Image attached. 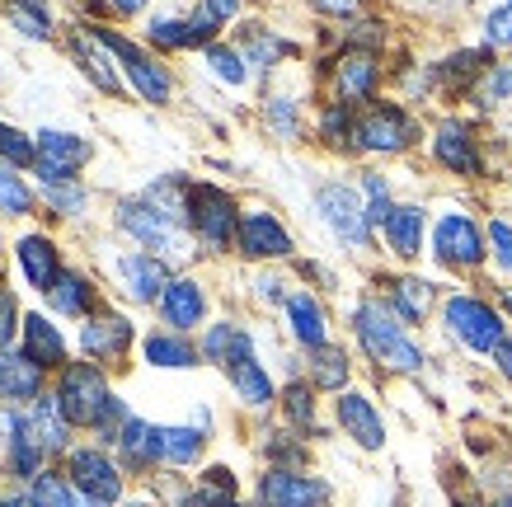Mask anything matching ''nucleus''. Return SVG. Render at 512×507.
Segmentation results:
<instances>
[{
  "mask_svg": "<svg viewBox=\"0 0 512 507\" xmlns=\"http://www.w3.org/2000/svg\"><path fill=\"white\" fill-rule=\"evenodd\" d=\"M118 226L127 235H137L146 249L156 254H170V259H184L188 254V235H184V221L170 212H160L151 198H132L118 207Z\"/></svg>",
  "mask_w": 512,
  "mask_h": 507,
  "instance_id": "nucleus-3",
  "label": "nucleus"
},
{
  "mask_svg": "<svg viewBox=\"0 0 512 507\" xmlns=\"http://www.w3.org/2000/svg\"><path fill=\"white\" fill-rule=\"evenodd\" d=\"M217 29H221V19L198 10L193 19H156V24H151V43L156 47H202L217 38Z\"/></svg>",
  "mask_w": 512,
  "mask_h": 507,
  "instance_id": "nucleus-18",
  "label": "nucleus"
},
{
  "mask_svg": "<svg viewBox=\"0 0 512 507\" xmlns=\"http://www.w3.org/2000/svg\"><path fill=\"white\" fill-rule=\"evenodd\" d=\"M132 507H146V503H132Z\"/></svg>",
  "mask_w": 512,
  "mask_h": 507,
  "instance_id": "nucleus-59",
  "label": "nucleus"
},
{
  "mask_svg": "<svg viewBox=\"0 0 512 507\" xmlns=\"http://www.w3.org/2000/svg\"><path fill=\"white\" fill-rule=\"evenodd\" d=\"M109 381H104V371L94 367V362H71L62 371V385H57V404H62V414L71 428H99V418L109 409Z\"/></svg>",
  "mask_w": 512,
  "mask_h": 507,
  "instance_id": "nucleus-2",
  "label": "nucleus"
},
{
  "mask_svg": "<svg viewBox=\"0 0 512 507\" xmlns=\"http://www.w3.org/2000/svg\"><path fill=\"white\" fill-rule=\"evenodd\" d=\"M259 287H264V296H268V301H278V296H282V282H278V277H264Z\"/></svg>",
  "mask_w": 512,
  "mask_h": 507,
  "instance_id": "nucleus-54",
  "label": "nucleus"
},
{
  "mask_svg": "<svg viewBox=\"0 0 512 507\" xmlns=\"http://www.w3.org/2000/svg\"><path fill=\"white\" fill-rule=\"evenodd\" d=\"M329 498L325 479L311 475H292V470H268L259 484V503L264 507H315Z\"/></svg>",
  "mask_w": 512,
  "mask_h": 507,
  "instance_id": "nucleus-13",
  "label": "nucleus"
},
{
  "mask_svg": "<svg viewBox=\"0 0 512 507\" xmlns=\"http://www.w3.org/2000/svg\"><path fill=\"white\" fill-rule=\"evenodd\" d=\"M43 390V367L29 353H10L0 348V395L10 404H33Z\"/></svg>",
  "mask_w": 512,
  "mask_h": 507,
  "instance_id": "nucleus-15",
  "label": "nucleus"
},
{
  "mask_svg": "<svg viewBox=\"0 0 512 507\" xmlns=\"http://www.w3.org/2000/svg\"><path fill=\"white\" fill-rule=\"evenodd\" d=\"M0 155L10 165H38V146H33L24 132H15L10 123H0Z\"/></svg>",
  "mask_w": 512,
  "mask_h": 507,
  "instance_id": "nucleus-41",
  "label": "nucleus"
},
{
  "mask_svg": "<svg viewBox=\"0 0 512 507\" xmlns=\"http://www.w3.org/2000/svg\"><path fill=\"white\" fill-rule=\"evenodd\" d=\"M494 362H498V371H503V376H508V381H512V338H503V343H498Z\"/></svg>",
  "mask_w": 512,
  "mask_h": 507,
  "instance_id": "nucleus-52",
  "label": "nucleus"
},
{
  "mask_svg": "<svg viewBox=\"0 0 512 507\" xmlns=\"http://www.w3.org/2000/svg\"><path fill=\"white\" fill-rule=\"evenodd\" d=\"M5 15L24 38H47L52 33V19H47L43 0H5Z\"/></svg>",
  "mask_w": 512,
  "mask_h": 507,
  "instance_id": "nucleus-35",
  "label": "nucleus"
},
{
  "mask_svg": "<svg viewBox=\"0 0 512 507\" xmlns=\"http://www.w3.org/2000/svg\"><path fill=\"white\" fill-rule=\"evenodd\" d=\"M217 507H245V503H235V498H217Z\"/></svg>",
  "mask_w": 512,
  "mask_h": 507,
  "instance_id": "nucleus-56",
  "label": "nucleus"
},
{
  "mask_svg": "<svg viewBox=\"0 0 512 507\" xmlns=\"http://www.w3.org/2000/svg\"><path fill=\"white\" fill-rule=\"evenodd\" d=\"M484 33H489V43H494V47H512V0H503L494 15H489Z\"/></svg>",
  "mask_w": 512,
  "mask_h": 507,
  "instance_id": "nucleus-45",
  "label": "nucleus"
},
{
  "mask_svg": "<svg viewBox=\"0 0 512 507\" xmlns=\"http://www.w3.org/2000/svg\"><path fill=\"white\" fill-rule=\"evenodd\" d=\"M480 99L484 104H498V99H512V62L498 66V71H489L480 85Z\"/></svg>",
  "mask_w": 512,
  "mask_h": 507,
  "instance_id": "nucleus-44",
  "label": "nucleus"
},
{
  "mask_svg": "<svg viewBox=\"0 0 512 507\" xmlns=\"http://www.w3.org/2000/svg\"><path fill=\"white\" fill-rule=\"evenodd\" d=\"M437 160L447 169H456V174H480V151H475V141H470V132L461 123H442L437 127V141H433Z\"/></svg>",
  "mask_w": 512,
  "mask_h": 507,
  "instance_id": "nucleus-22",
  "label": "nucleus"
},
{
  "mask_svg": "<svg viewBox=\"0 0 512 507\" xmlns=\"http://www.w3.org/2000/svg\"><path fill=\"white\" fill-rule=\"evenodd\" d=\"M287 414L296 428H315V390L311 385H292L287 390Z\"/></svg>",
  "mask_w": 512,
  "mask_h": 507,
  "instance_id": "nucleus-43",
  "label": "nucleus"
},
{
  "mask_svg": "<svg viewBox=\"0 0 512 507\" xmlns=\"http://www.w3.org/2000/svg\"><path fill=\"white\" fill-rule=\"evenodd\" d=\"M207 62H212V71H217L226 85H245V76H249L245 52H235V47H212V52H207Z\"/></svg>",
  "mask_w": 512,
  "mask_h": 507,
  "instance_id": "nucleus-40",
  "label": "nucleus"
},
{
  "mask_svg": "<svg viewBox=\"0 0 512 507\" xmlns=\"http://www.w3.org/2000/svg\"><path fill=\"white\" fill-rule=\"evenodd\" d=\"M287 320H292V334L306 343V348H325V310H320V301H315L311 292H296L287 296Z\"/></svg>",
  "mask_w": 512,
  "mask_h": 507,
  "instance_id": "nucleus-25",
  "label": "nucleus"
},
{
  "mask_svg": "<svg viewBox=\"0 0 512 507\" xmlns=\"http://www.w3.org/2000/svg\"><path fill=\"white\" fill-rule=\"evenodd\" d=\"M43 198L57 207L62 216H76L85 212V188L76 184V179H57V184H43Z\"/></svg>",
  "mask_w": 512,
  "mask_h": 507,
  "instance_id": "nucleus-39",
  "label": "nucleus"
},
{
  "mask_svg": "<svg viewBox=\"0 0 512 507\" xmlns=\"http://www.w3.org/2000/svg\"><path fill=\"white\" fill-rule=\"evenodd\" d=\"M315 5H320V10H329V15H353L362 0H315Z\"/></svg>",
  "mask_w": 512,
  "mask_h": 507,
  "instance_id": "nucleus-51",
  "label": "nucleus"
},
{
  "mask_svg": "<svg viewBox=\"0 0 512 507\" xmlns=\"http://www.w3.org/2000/svg\"><path fill=\"white\" fill-rule=\"evenodd\" d=\"M10 428L15 432H24L38 451H66V437H71V423H66V414H62V404H57V395L52 400H33V409L29 414H10Z\"/></svg>",
  "mask_w": 512,
  "mask_h": 507,
  "instance_id": "nucleus-12",
  "label": "nucleus"
},
{
  "mask_svg": "<svg viewBox=\"0 0 512 507\" xmlns=\"http://www.w3.org/2000/svg\"><path fill=\"white\" fill-rule=\"evenodd\" d=\"M353 324H357V338L362 348L372 357L376 367H390V371H419L423 367V353L409 343L404 324L395 320V310L381 306V301H362L353 310Z\"/></svg>",
  "mask_w": 512,
  "mask_h": 507,
  "instance_id": "nucleus-1",
  "label": "nucleus"
},
{
  "mask_svg": "<svg viewBox=\"0 0 512 507\" xmlns=\"http://www.w3.org/2000/svg\"><path fill=\"white\" fill-rule=\"evenodd\" d=\"M99 38H104V47L123 62V71L141 90V99H151V104H165V99H170V71H165L156 57H146L141 47H132L127 38H118V33H99Z\"/></svg>",
  "mask_w": 512,
  "mask_h": 507,
  "instance_id": "nucleus-10",
  "label": "nucleus"
},
{
  "mask_svg": "<svg viewBox=\"0 0 512 507\" xmlns=\"http://www.w3.org/2000/svg\"><path fill=\"white\" fill-rule=\"evenodd\" d=\"M188 226L207 249H226L231 235L240 231V212H235L231 193L212 184H193L188 188Z\"/></svg>",
  "mask_w": 512,
  "mask_h": 507,
  "instance_id": "nucleus-4",
  "label": "nucleus"
},
{
  "mask_svg": "<svg viewBox=\"0 0 512 507\" xmlns=\"http://www.w3.org/2000/svg\"><path fill=\"white\" fill-rule=\"evenodd\" d=\"M29 503L33 507H90V498H80L66 479H57V475H33V484H29Z\"/></svg>",
  "mask_w": 512,
  "mask_h": 507,
  "instance_id": "nucleus-33",
  "label": "nucleus"
},
{
  "mask_svg": "<svg viewBox=\"0 0 512 507\" xmlns=\"http://www.w3.org/2000/svg\"><path fill=\"white\" fill-rule=\"evenodd\" d=\"M315 212L325 216V226L339 235L343 245L362 249L372 240V221H367V202L357 198L348 184H325L315 193Z\"/></svg>",
  "mask_w": 512,
  "mask_h": 507,
  "instance_id": "nucleus-5",
  "label": "nucleus"
},
{
  "mask_svg": "<svg viewBox=\"0 0 512 507\" xmlns=\"http://www.w3.org/2000/svg\"><path fill=\"white\" fill-rule=\"evenodd\" d=\"M71 484H76L90 503L109 507L118 503V493H123V475H118V465L104 456V451H94V446H80L71 451Z\"/></svg>",
  "mask_w": 512,
  "mask_h": 507,
  "instance_id": "nucleus-8",
  "label": "nucleus"
},
{
  "mask_svg": "<svg viewBox=\"0 0 512 507\" xmlns=\"http://www.w3.org/2000/svg\"><path fill=\"white\" fill-rule=\"evenodd\" d=\"M19 263H24V277L38 292H52L57 277H62V263H57V249H52L47 235H24L19 240Z\"/></svg>",
  "mask_w": 512,
  "mask_h": 507,
  "instance_id": "nucleus-21",
  "label": "nucleus"
},
{
  "mask_svg": "<svg viewBox=\"0 0 512 507\" xmlns=\"http://www.w3.org/2000/svg\"><path fill=\"white\" fill-rule=\"evenodd\" d=\"M76 57H80V66H85V76L99 85L104 94H118L123 85H118V71H113V52L104 47V38L99 33H76Z\"/></svg>",
  "mask_w": 512,
  "mask_h": 507,
  "instance_id": "nucleus-26",
  "label": "nucleus"
},
{
  "mask_svg": "<svg viewBox=\"0 0 512 507\" xmlns=\"http://www.w3.org/2000/svg\"><path fill=\"white\" fill-rule=\"evenodd\" d=\"M47 296H52V306L62 310V315H90L94 310V287L80 273H62Z\"/></svg>",
  "mask_w": 512,
  "mask_h": 507,
  "instance_id": "nucleus-32",
  "label": "nucleus"
},
{
  "mask_svg": "<svg viewBox=\"0 0 512 507\" xmlns=\"http://www.w3.org/2000/svg\"><path fill=\"white\" fill-rule=\"evenodd\" d=\"M390 301H395V315L409 324L428 320V310H433V287L423 282V277H400L395 287H390Z\"/></svg>",
  "mask_w": 512,
  "mask_h": 507,
  "instance_id": "nucleus-30",
  "label": "nucleus"
},
{
  "mask_svg": "<svg viewBox=\"0 0 512 507\" xmlns=\"http://www.w3.org/2000/svg\"><path fill=\"white\" fill-rule=\"evenodd\" d=\"M245 353H254V343H249V334L240 324H212L207 338H202V357L207 362H235Z\"/></svg>",
  "mask_w": 512,
  "mask_h": 507,
  "instance_id": "nucleus-31",
  "label": "nucleus"
},
{
  "mask_svg": "<svg viewBox=\"0 0 512 507\" xmlns=\"http://www.w3.org/2000/svg\"><path fill=\"white\" fill-rule=\"evenodd\" d=\"M311 381H315V390H343V381H348V357H343L339 348H315Z\"/></svg>",
  "mask_w": 512,
  "mask_h": 507,
  "instance_id": "nucleus-36",
  "label": "nucleus"
},
{
  "mask_svg": "<svg viewBox=\"0 0 512 507\" xmlns=\"http://www.w3.org/2000/svg\"><path fill=\"white\" fill-rule=\"evenodd\" d=\"M118 15H137V10H146V0H109Z\"/></svg>",
  "mask_w": 512,
  "mask_h": 507,
  "instance_id": "nucleus-53",
  "label": "nucleus"
},
{
  "mask_svg": "<svg viewBox=\"0 0 512 507\" xmlns=\"http://www.w3.org/2000/svg\"><path fill=\"white\" fill-rule=\"evenodd\" d=\"M160 437H165V461H174V465L198 461V451H202L198 428H160Z\"/></svg>",
  "mask_w": 512,
  "mask_h": 507,
  "instance_id": "nucleus-37",
  "label": "nucleus"
},
{
  "mask_svg": "<svg viewBox=\"0 0 512 507\" xmlns=\"http://www.w3.org/2000/svg\"><path fill=\"white\" fill-rule=\"evenodd\" d=\"M202 310H207V296H202V287L193 277H174L170 287H165V296H160V315L174 329H193L202 320Z\"/></svg>",
  "mask_w": 512,
  "mask_h": 507,
  "instance_id": "nucleus-19",
  "label": "nucleus"
},
{
  "mask_svg": "<svg viewBox=\"0 0 512 507\" xmlns=\"http://www.w3.org/2000/svg\"><path fill=\"white\" fill-rule=\"evenodd\" d=\"M414 137H419L414 118L395 104H376L357 118V146H367V151H404Z\"/></svg>",
  "mask_w": 512,
  "mask_h": 507,
  "instance_id": "nucleus-7",
  "label": "nucleus"
},
{
  "mask_svg": "<svg viewBox=\"0 0 512 507\" xmlns=\"http://www.w3.org/2000/svg\"><path fill=\"white\" fill-rule=\"evenodd\" d=\"M235 245H240L245 259H282V254H292V235L282 231L268 212H249V216H240Z\"/></svg>",
  "mask_w": 512,
  "mask_h": 507,
  "instance_id": "nucleus-14",
  "label": "nucleus"
},
{
  "mask_svg": "<svg viewBox=\"0 0 512 507\" xmlns=\"http://www.w3.org/2000/svg\"><path fill=\"white\" fill-rule=\"evenodd\" d=\"M282 52H287V47L278 43V38H268V33H259V38H254V43H249V57H254V62H273V57H282Z\"/></svg>",
  "mask_w": 512,
  "mask_h": 507,
  "instance_id": "nucleus-50",
  "label": "nucleus"
},
{
  "mask_svg": "<svg viewBox=\"0 0 512 507\" xmlns=\"http://www.w3.org/2000/svg\"><path fill=\"white\" fill-rule=\"evenodd\" d=\"M503 306H508V310H512V292H508V296H503Z\"/></svg>",
  "mask_w": 512,
  "mask_h": 507,
  "instance_id": "nucleus-58",
  "label": "nucleus"
},
{
  "mask_svg": "<svg viewBox=\"0 0 512 507\" xmlns=\"http://www.w3.org/2000/svg\"><path fill=\"white\" fill-rule=\"evenodd\" d=\"M372 85H376V62L367 57V52H348V57H339L334 90H339L343 104H362V99H372Z\"/></svg>",
  "mask_w": 512,
  "mask_h": 507,
  "instance_id": "nucleus-23",
  "label": "nucleus"
},
{
  "mask_svg": "<svg viewBox=\"0 0 512 507\" xmlns=\"http://www.w3.org/2000/svg\"><path fill=\"white\" fill-rule=\"evenodd\" d=\"M19 334V310H15V296L10 287L0 282V348H10V338Z\"/></svg>",
  "mask_w": 512,
  "mask_h": 507,
  "instance_id": "nucleus-46",
  "label": "nucleus"
},
{
  "mask_svg": "<svg viewBox=\"0 0 512 507\" xmlns=\"http://www.w3.org/2000/svg\"><path fill=\"white\" fill-rule=\"evenodd\" d=\"M489 245H494L498 263H503V268H512V226H508V221H494V226H489Z\"/></svg>",
  "mask_w": 512,
  "mask_h": 507,
  "instance_id": "nucleus-48",
  "label": "nucleus"
},
{
  "mask_svg": "<svg viewBox=\"0 0 512 507\" xmlns=\"http://www.w3.org/2000/svg\"><path fill=\"white\" fill-rule=\"evenodd\" d=\"M381 231H386V245L395 249L400 259H414L419 245H423V212L419 207H395Z\"/></svg>",
  "mask_w": 512,
  "mask_h": 507,
  "instance_id": "nucleus-28",
  "label": "nucleus"
},
{
  "mask_svg": "<svg viewBox=\"0 0 512 507\" xmlns=\"http://www.w3.org/2000/svg\"><path fill=\"white\" fill-rule=\"evenodd\" d=\"M0 212L5 216H29L33 212V193L24 188L15 169H0Z\"/></svg>",
  "mask_w": 512,
  "mask_h": 507,
  "instance_id": "nucleus-38",
  "label": "nucleus"
},
{
  "mask_svg": "<svg viewBox=\"0 0 512 507\" xmlns=\"http://www.w3.org/2000/svg\"><path fill=\"white\" fill-rule=\"evenodd\" d=\"M24 353L38 362V367H62L66 362V338L57 334V324L52 320H43V315H29L24 320Z\"/></svg>",
  "mask_w": 512,
  "mask_h": 507,
  "instance_id": "nucleus-27",
  "label": "nucleus"
},
{
  "mask_svg": "<svg viewBox=\"0 0 512 507\" xmlns=\"http://www.w3.org/2000/svg\"><path fill=\"white\" fill-rule=\"evenodd\" d=\"M118 451L127 456V465H156V461H165V437L151 423L127 418L123 432H118Z\"/></svg>",
  "mask_w": 512,
  "mask_h": 507,
  "instance_id": "nucleus-24",
  "label": "nucleus"
},
{
  "mask_svg": "<svg viewBox=\"0 0 512 507\" xmlns=\"http://www.w3.org/2000/svg\"><path fill=\"white\" fill-rule=\"evenodd\" d=\"M226 371H231V385L240 390V400L245 404H268L273 400V381H268V371L254 362V353L226 362Z\"/></svg>",
  "mask_w": 512,
  "mask_h": 507,
  "instance_id": "nucleus-29",
  "label": "nucleus"
},
{
  "mask_svg": "<svg viewBox=\"0 0 512 507\" xmlns=\"http://www.w3.org/2000/svg\"><path fill=\"white\" fill-rule=\"evenodd\" d=\"M494 507H512V498H498V503Z\"/></svg>",
  "mask_w": 512,
  "mask_h": 507,
  "instance_id": "nucleus-57",
  "label": "nucleus"
},
{
  "mask_svg": "<svg viewBox=\"0 0 512 507\" xmlns=\"http://www.w3.org/2000/svg\"><path fill=\"white\" fill-rule=\"evenodd\" d=\"M268 123L278 127L282 137H296V108H292V99H268Z\"/></svg>",
  "mask_w": 512,
  "mask_h": 507,
  "instance_id": "nucleus-47",
  "label": "nucleus"
},
{
  "mask_svg": "<svg viewBox=\"0 0 512 507\" xmlns=\"http://www.w3.org/2000/svg\"><path fill=\"white\" fill-rule=\"evenodd\" d=\"M320 127H325V137L329 141H343V137H348V132H357V127L353 123H348V108H329V113H325V123H320Z\"/></svg>",
  "mask_w": 512,
  "mask_h": 507,
  "instance_id": "nucleus-49",
  "label": "nucleus"
},
{
  "mask_svg": "<svg viewBox=\"0 0 512 507\" xmlns=\"http://www.w3.org/2000/svg\"><path fill=\"white\" fill-rule=\"evenodd\" d=\"M33 146H38V179H43V184L71 179V174L90 160V141L71 137V132H57V127H43V132L33 137Z\"/></svg>",
  "mask_w": 512,
  "mask_h": 507,
  "instance_id": "nucleus-9",
  "label": "nucleus"
},
{
  "mask_svg": "<svg viewBox=\"0 0 512 507\" xmlns=\"http://www.w3.org/2000/svg\"><path fill=\"white\" fill-rule=\"evenodd\" d=\"M433 249H437V259L451 263V268H475V263L484 259V235H480V226H475L470 216L451 212V216L437 221Z\"/></svg>",
  "mask_w": 512,
  "mask_h": 507,
  "instance_id": "nucleus-11",
  "label": "nucleus"
},
{
  "mask_svg": "<svg viewBox=\"0 0 512 507\" xmlns=\"http://www.w3.org/2000/svg\"><path fill=\"white\" fill-rule=\"evenodd\" d=\"M127 343H132V324L123 315H94L85 329H80V348L99 362H118L127 353Z\"/></svg>",
  "mask_w": 512,
  "mask_h": 507,
  "instance_id": "nucleus-16",
  "label": "nucleus"
},
{
  "mask_svg": "<svg viewBox=\"0 0 512 507\" xmlns=\"http://www.w3.org/2000/svg\"><path fill=\"white\" fill-rule=\"evenodd\" d=\"M0 507H33V503H24V498H0Z\"/></svg>",
  "mask_w": 512,
  "mask_h": 507,
  "instance_id": "nucleus-55",
  "label": "nucleus"
},
{
  "mask_svg": "<svg viewBox=\"0 0 512 507\" xmlns=\"http://www.w3.org/2000/svg\"><path fill=\"white\" fill-rule=\"evenodd\" d=\"M447 324H451V334L461 338L466 348H475V353H498V343H503V320H498V310L475 301V296H451Z\"/></svg>",
  "mask_w": 512,
  "mask_h": 507,
  "instance_id": "nucleus-6",
  "label": "nucleus"
},
{
  "mask_svg": "<svg viewBox=\"0 0 512 507\" xmlns=\"http://www.w3.org/2000/svg\"><path fill=\"white\" fill-rule=\"evenodd\" d=\"M339 423H343V432H348L357 446H367V451H376V446L386 442V423H381V414H376L372 400L357 395V390H348V395L339 400Z\"/></svg>",
  "mask_w": 512,
  "mask_h": 507,
  "instance_id": "nucleus-17",
  "label": "nucleus"
},
{
  "mask_svg": "<svg viewBox=\"0 0 512 507\" xmlns=\"http://www.w3.org/2000/svg\"><path fill=\"white\" fill-rule=\"evenodd\" d=\"M118 273H123L127 292L137 301H156L170 287V273H165V263L156 254H127V259H118Z\"/></svg>",
  "mask_w": 512,
  "mask_h": 507,
  "instance_id": "nucleus-20",
  "label": "nucleus"
},
{
  "mask_svg": "<svg viewBox=\"0 0 512 507\" xmlns=\"http://www.w3.org/2000/svg\"><path fill=\"white\" fill-rule=\"evenodd\" d=\"M390 212H395V202H390V193H386V179H381V174H367V221H372V226H386Z\"/></svg>",
  "mask_w": 512,
  "mask_h": 507,
  "instance_id": "nucleus-42",
  "label": "nucleus"
},
{
  "mask_svg": "<svg viewBox=\"0 0 512 507\" xmlns=\"http://www.w3.org/2000/svg\"><path fill=\"white\" fill-rule=\"evenodd\" d=\"M146 362H151V367H193V362H198V348L174 334H151L146 338Z\"/></svg>",
  "mask_w": 512,
  "mask_h": 507,
  "instance_id": "nucleus-34",
  "label": "nucleus"
}]
</instances>
